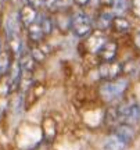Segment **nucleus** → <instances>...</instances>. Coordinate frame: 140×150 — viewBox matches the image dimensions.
<instances>
[{
	"instance_id": "1",
	"label": "nucleus",
	"mask_w": 140,
	"mask_h": 150,
	"mask_svg": "<svg viewBox=\"0 0 140 150\" xmlns=\"http://www.w3.org/2000/svg\"><path fill=\"white\" fill-rule=\"evenodd\" d=\"M128 86H129V82L126 79H118L117 78V79L113 81H107L100 86V95L106 102H115L126 92Z\"/></svg>"
},
{
	"instance_id": "2",
	"label": "nucleus",
	"mask_w": 140,
	"mask_h": 150,
	"mask_svg": "<svg viewBox=\"0 0 140 150\" xmlns=\"http://www.w3.org/2000/svg\"><path fill=\"white\" fill-rule=\"evenodd\" d=\"M114 120L119 121L121 124H129L135 125L140 121V104L130 103L118 107L114 111Z\"/></svg>"
},
{
	"instance_id": "3",
	"label": "nucleus",
	"mask_w": 140,
	"mask_h": 150,
	"mask_svg": "<svg viewBox=\"0 0 140 150\" xmlns=\"http://www.w3.org/2000/svg\"><path fill=\"white\" fill-rule=\"evenodd\" d=\"M71 31L78 38H86L92 33V21L85 13H76L71 18Z\"/></svg>"
},
{
	"instance_id": "4",
	"label": "nucleus",
	"mask_w": 140,
	"mask_h": 150,
	"mask_svg": "<svg viewBox=\"0 0 140 150\" xmlns=\"http://www.w3.org/2000/svg\"><path fill=\"white\" fill-rule=\"evenodd\" d=\"M124 71V65L117 61H103V64L98 67V74L104 81H113L117 79L119 74Z\"/></svg>"
},
{
	"instance_id": "5",
	"label": "nucleus",
	"mask_w": 140,
	"mask_h": 150,
	"mask_svg": "<svg viewBox=\"0 0 140 150\" xmlns=\"http://www.w3.org/2000/svg\"><path fill=\"white\" fill-rule=\"evenodd\" d=\"M18 17H20L21 25L28 28L31 24H33L38 20V10H36V7H33L31 4H25L21 7V10L18 13Z\"/></svg>"
},
{
	"instance_id": "6",
	"label": "nucleus",
	"mask_w": 140,
	"mask_h": 150,
	"mask_svg": "<svg viewBox=\"0 0 140 150\" xmlns=\"http://www.w3.org/2000/svg\"><path fill=\"white\" fill-rule=\"evenodd\" d=\"M107 42V38L104 36L101 32H96L86 36L85 40V46L90 53H98V50L103 47V45Z\"/></svg>"
},
{
	"instance_id": "7",
	"label": "nucleus",
	"mask_w": 140,
	"mask_h": 150,
	"mask_svg": "<svg viewBox=\"0 0 140 150\" xmlns=\"http://www.w3.org/2000/svg\"><path fill=\"white\" fill-rule=\"evenodd\" d=\"M117 52H118V45L114 42V40H107V42L103 45V47L98 50L97 54H98V57L103 61H111V60L115 59Z\"/></svg>"
},
{
	"instance_id": "8",
	"label": "nucleus",
	"mask_w": 140,
	"mask_h": 150,
	"mask_svg": "<svg viewBox=\"0 0 140 150\" xmlns=\"http://www.w3.org/2000/svg\"><path fill=\"white\" fill-rule=\"evenodd\" d=\"M126 146H128V143L125 140H122L118 135H115L114 132L104 142V150H125Z\"/></svg>"
},
{
	"instance_id": "9",
	"label": "nucleus",
	"mask_w": 140,
	"mask_h": 150,
	"mask_svg": "<svg viewBox=\"0 0 140 150\" xmlns=\"http://www.w3.org/2000/svg\"><path fill=\"white\" fill-rule=\"evenodd\" d=\"M114 134L118 135L121 139L125 140L129 145V142L135 138V129L132 128V125H129V124H119L118 127L115 128Z\"/></svg>"
},
{
	"instance_id": "10",
	"label": "nucleus",
	"mask_w": 140,
	"mask_h": 150,
	"mask_svg": "<svg viewBox=\"0 0 140 150\" xmlns=\"http://www.w3.org/2000/svg\"><path fill=\"white\" fill-rule=\"evenodd\" d=\"M20 25H21V21L18 14H11L6 21V35L7 36L20 35Z\"/></svg>"
},
{
	"instance_id": "11",
	"label": "nucleus",
	"mask_w": 140,
	"mask_h": 150,
	"mask_svg": "<svg viewBox=\"0 0 140 150\" xmlns=\"http://www.w3.org/2000/svg\"><path fill=\"white\" fill-rule=\"evenodd\" d=\"M28 36H29V39H31V40H33V42H40V40L46 36L38 20L28 27Z\"/></svg>"
},
{
	"instance_id": "12",
	"label": "nucleus",
	"mask_w": 140,
	"mask_h": 150,
	"mask_svg": "<svg viewBox=\"0 0 140 150\" xmlns=\"http://www.w3.org/2000/svg\"><path fill=\"white\" fill-rule=\"evenodd\" d=\"M111 27L114 28L115 32L124 33V32H128L130 29V22L128 21L125 17H114Z\"/></svg>"
},
{
	"instance_id": "13",
	"label": "nucleus",
	"mask_w": 140,
	"mask_h": 150,
	"mask_svg": "<svg viewBox=\"0 0 140 150\" xmlns=\"http://www.w3.org/2000/svg\"><path fill=\"white\" fill-rule=\"evenodd\" d=\"M113 20H114V17H113V14H111V13L103 11V13H100V14H98V17H97L96 24H97V27H98V29H100V31H104V29H107V28L111 27Z\"/></svg>"
},
{
	"instance_id": "14",
	"label": "nucleus",
	"mask_w": 140,
	"mask_h": 150,
	"mask_svg": "<svg viewBox=\"0 0 140 150\" xmlns=\"http://www.w3.org/2000/svg\"><path fill=\"white\" fill-rule=\"evenodd\" d=\"M35 63H36V60L32 57V54H24L20 60V64H21V68L22 71H25V72H32L33 68H35Z\"/></svg>"
},
{
	"instance_id": "15",
	"label": "nucleus",
	"mask_w": 140,
	"mask_h": 150,
	"mask_svg": "<svg viewBox=\"0 0 140 150\" xmlns=\"http://www.w3.org/2000/svg\"><path fill=\"white\" fill-rule=\"evenodd\" d=\"M10 53L8 52H0V76L10 70Z\"/></svg>"
},
{
	"instance_id": "16",
	"label": "nucleus",
	"mask_w": 140,
	"mask_h": 150,
	"mask_svg": "<svg viewBox=\"0 0 140 150\" xmlns=\"http://www.w3.org/2000/svg\"><path fill=\"white\" fill-rule=\"evenodd\" d=\"M38 21L40 24L42 29H43L44 35L51 33V31H53V21H51V18H49V17H38Z\"/></svg>"
},
{
	"instance_id": "17",
	"label": "nucleus",
	"mask_w": 140,
	"mask_h": 150,
	"mask_svg": "<svg viewBox=\"0 0 140 150\" xmlns=\"http://www.w3.org/2000/svg\"><path fill=\"white\" fill-rule=\"evenodd\" d=\"M64 0H42V4L47 8H57L63 4Z\"/></svg>"
},
{
	"instance_id": "18",
	"label": "nucleus",
	"mask_w": 140,
	"mask_h": 150,
	"mask_svg": "<svg viewBox=\"0 0 140 150\" xmlns=\"http://www.w3.org/2000/svg\"><path fill=\"white\" fill-rule=\"evenodd\" d=\"M31 54H32V57L36 60V61H42V60H44V57H46V54L43 53V50L40 47H33Z\"/></svg>"
},
{
	"instance_id": "19",
	"label": "nucleus",
	"mask_w": 140,
	"mask_h": 150,
	"mask_svg": "<svg viewBox=\"0 0 140 150\" xmlns=\"http://www.w3.org/2000/svg\"><path fill=\"white\" fill-rule=\"evenodd\" d=\"M113 6H114V8H115L117 13H124V11L126 10V7H128V4H126L125 0H114Z\"/></svg>"
},
{
	"instance_id": "20",
	"label": "nucleus",
	"mask_w": 140,
	"mask_h": 150,
	"mask_svg": "<svg viewBox=\"0 0 140 150\" xmlns=\"http://www.w3.org/2000/svg\"><path fill=\"white\" fill-rule=\"evenodd\" d=\"M132 11L136 17H140V0H132Z\"/></svg>"
},
{
	"instance_id": "21",
	"label": "nucleus",
	"mask_w": 140,
	"mask_h": 150,
	"mask_svg": "<svg viewBox=\"0 0 140 150\" xmlns=\"http://www.w3.org/2000/svg\"><path fill=\"white\" fill-rule=\"evenodd\" d=\"M98 3L104 7H110V6L114 4V0H98Z\"/></svg>"
},
{
	"instance_id": "22",
	"label": "nucleus",
	"mask_w": 140,
	"mask_h": 150,
	"mask_svg": "<svg viewBox=\"0 0 140 150\" xmlns=\"http://www.w3.org/2000/svg\"><path fill=\"white\" fill-rule=\"evenodd\" d=\"M28 4L33 6V7H39V6L42 4V0H27Z\"/></svg>"
},
{
	"instance_id": "23",
	"label": "nucleus",
	"mask_w": 140,
	"mask_h": 150,
	"mask_svg": "<svg viewBox=\"0 0 140 150\" xmlns=\"http://www.w3.org/2000/svg\"><path fill=\"white\" fill-rule=\"evenodd\" d=\"M135 43H136V46H137V49L140 50V31L136 33V36H135Z\"/></svg>"
},
{
	"instance_id": "24",
	"label": "nucleus",
	"mask_w": 140,
	"mask_h": 150,
	"mask_svg": "<svg viewBox=\"0 0 140 150\" xmlns=\"http://www.w3.org/2000/svg\"><path fill=\"white\" fill-rule=\"evenodd\" d=\"M74 3L78 6H86L89 3V0H74Z\"/></svg>"
},
{
	"instance_id": "25",
	"label": "nucleus",
	"mask_w": 140,
	"mask_h": 150,
	"mask_svg": "<svg viewBox=\"0 0 140 150\" xmlns=\"http://www.w3.org/2000/svg\"><path fill=\"white\" fill-rule=\"evenodd\" d=\"M3 3H4V0H0V10L3 8Z\"/></svg>"
},
{
	"instance_id": "26",
	"label": "nucleus",
	"mask_w": 140,
	"mask_h": 150,
	"mask_svg": "<svg viewBox=\"0 0 140 150\" xmlns=\"http://www.w3.org/2000/svg\"><path fill=\"white\" fill-rule=\"evenodd\" d=\"M0 49H1V45H0Z\"/></svg>"
}]
</instances>
